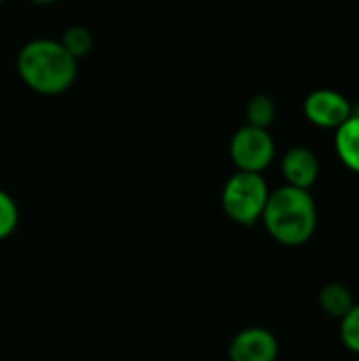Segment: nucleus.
Instances as JSON below:
<instances>
[{
    "label": "nucleus",
    "mask_w": 359,
    "mask_h": 361,
    "mask_svg": "<svg viewBox=\"0 0 359 361\" xmlns=\"http://www.w3.org/2000/svg\"><path fill=\"white\" fill-rule=\"evenodd\" d=\"M281 173L290 186L309 190L320 178V161L313 150L305 146H296L284 154Z\"/></svg>",
    "instance_id": "0eeeda50"
},
{
    "label": "nucleus",
    "mask_w": 359,
    "mask_h": 361,
    "mask_svg": "<svg viewBox=\"0 0 359 361\" xmlns=\"http://www.w3.org/2000/svg\"><path fill=\"white\" fill-rule=\"evenodd\" d=\"M336 152L345 167L359 173V114H351L339 129H336Z\"/></svg>",
    "instance_id": "6e6552de"
},
{
    "label": "nucleus",
    "mask_w": 359,
    "mask_h": 361,
    "mask_svg": "<svg viewBox=\"0 0 359 361\" xmlns=\"http://www.w3.org/2000/svg\"><path fill=\"white\" fill-rule=\"evenodd\" d=\"M260 220L277 243L298 247L315 235L317 205L309 190L286 184L269 195Z\"/></svg>",
    "instance_id": "f03ea898"
},
{
    "label": "nucleus",
    "mask_w": 359,
    "mask_h": 361,
    "mask_svg": "<svg viewBox=\"0 0 359 361\" xmlns=\"http://www.w3.org/2000/svg\"><path fill=\"white\" fill-rule=\"evenodd\" d=\"M229 154L237 171L262 173L275 159V142L269 129L243 125L231 137Z\"/></svg>",
    "instance_id": "20e7f679"
},
{
    "label": "nucleus",
    "mask_w": 359,
    "mask_h": 361,
    "mask_svg": "<svg viewBox=\"0 0 359 361\" xmlns=\"http://www.w3.org/2000/svg\"><path fill=\"white\" fill-rule=\"evenodd\" d=\"M59 42L63 44V49H66L72 57L83 59V57L89 55L91 49H93V34H91V30H87L85 25H70V27L61 34Z\"/></svg>",
    "instance_id": "9b49d317"
},
{
    "label": "nucleus",
    "mask_w": 359,
    "mask_h": 361,
    "mask_svg": "<svg viewBox=\"0 0 359 361\" xmlns=\"http://www.w3.org/2000/svg\"><path fill=\"white\" fill-rule=\"evenodd\" d=\"M32 4H40V6H49V4H55L59 0H30Z\"/></svg>",
    "instance_id": "4468645a"
},
{
    "label": "nucleus",
    "mask_w": 359,
    "mask_h": 361,
    "mask_svg": "<svg viewBox=\"0 0 359 361\" xmlns=\"http://www.w3.org/2000/svg\"><path fill=\"white\" fill-rule=\"evenodd\" d=\"M2 2H4V0H0V4H2Z\"/></svg>",
    "instance_id": "2eb2a0df"
},
{
    "label": "nucleus",
    "mask_w": 359,
    "mask_h": 361,
    "mask_svg": "<svg viewBox=\"0 0 359 361\" xmlns=\"http://www.w3.org/2000/svg\"><path fill=\"white\" fill-rule=\"evenodd\" d=\"M19 226V207L15 199L0 188V241L8 239Z\"/></svg>",
    "instance_id": "f8f14e48"
},
{
    "label": "nucleus",
    "mask_w": 359,
    "mask_h": 361,
    "mask_svg": "<svg viewBox=\"0 0 359 361\" xmlns=\"http://www.w3.org/2000/svg\"><path fill=\"white\" fill-rule=\"evenodd\" d=\"M269 195L271 190L262 173L235 171L222 186L220 203L233 222L241 226H254L262 218Z\"/></svg>",
    "instance_id": "7ed1b4c3"
},
{
    "label": "nucleus",
    "mask_w": 359,
    "mask_h": 361,
    "mask_svg": "<svg viewBox=\"0 0 359 361\" xmlns=\"http://www.w3.org/2000/svg\"><path fill=\"white\" fill-rule=\"evenodd\" d=\"M245 118H248V125L269 129V125L275 121V102H273V97L264 95V93L254 95L245 106Z\"/></svg>",
    "instance_id": "9d476101"
},
{
    "label": "nucleus",
    "mask_w": 359,
    "mask_h": 361,
    "mask_svg": "<svg viewBox=\"0 0 359 361\" xmlns=\"http://www.w3.org/2000/svg\"><path fill=\"white\" fill-rule=\"evenodd\" d=\"M341 341L351 353L359 355V305H353L341 317Z\"/></svg>",
    "instance_id": "ddd939ff"
},
{
    "label": "nucleus",
    "mask_w": 359,
    "mask_h": 361,
    "mask_svg": "<svg viewBox=\"0 0 359 361\" xmlns=\"http://www.w3.org/2000/svg\"><path fill=\"white\" fill-rule=\"evenodd\" d=\"M353 114V106L345 95L332 89H317L305 99V116L324 129H339Z\"/></svg>",
    "instance_id": "39448f33"
},
{
    "label": "nucleus",
    "mask_w": 359,
    "mask_h": 361,
    "mask_svg": "<svg viewBox=\"0 0 359 361\" xmlns=\"http://www.w3.org/2000/svg\"><path fill=\"white\" fill-rule=\"evenodd\" d=\"M17 74L34 93L61 95L78 76V59L59 40L32 38L17 53Z\"/></svg>",
    "instance_id": "f257e3e1"
},
{
    "label": "nucleus",
    "mask_w": 359,
    "mask_h": 361,
    "mask_svg": "<svg viewBox=\"0 0 359 361\" xmlns=\"http://www.w3.org/2000/svg\"><path fill=\"white\" fill-rule=\"evenodd\" d=\"M320 305H322L326 315L341 319L345 313H349V309L355 305V300H353V294H351V290L347 286H343V283H328L320 292Z\"/></svg>",
    "instance_id": "1a4fd4ad"
},
{
    "label": "nucleus",
    "mask_w": 359,
    "mask_h": 361,
    "mask_svg": "<svg viewBox=\"0 0 359 361\" xmlns=\"http://www.w3.org/2000/svg\"><path fill=\"white\" fill-rule=\"evenodd\" d=\"M279 343L267 328H245L229 345L231 361H277Z\"/></svg>",
    "instance_id": "423d86ee"
}]
</instances>
